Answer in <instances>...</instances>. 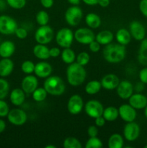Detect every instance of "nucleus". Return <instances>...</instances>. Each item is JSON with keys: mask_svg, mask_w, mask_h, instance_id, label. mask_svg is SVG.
I'll return each mask as SVG.
<instances>
[{"mask_svg": "<svg viewBox=\"0 0 147 148\" xmlns=\"http://www.w3.org/2000/svg\"><path fill=\"white\" fill-rule=\"evenodd\" d=\"M102 55L106 62L111 64H118L124 60L126 56L125 46L120 43H109L104 48Z\"/></svg>", "mask_w": 147, "mask_h": 148, "instance_id": "nucleus-1", "label": "nucleus"}, {"mask_svg": "<svg viewBox=\"0 0 147 148\" xmlns=\"http://www.w3.org/2000/svg\"><path fill=\"white\" fill-rule=\"evenodd\" d=\"M86 77V71L84 66H82L77 62L69 64L66 69V78L70 85L78 87L82 85Z\"/></svg>", "mask_w": 147, "mask_h": 148, "instance_id": "nucleus-2", "label": "nucleus"}, {"mask_svg": "<svg viewBox=\"0 0 147 148\" xmlns=\"http://www.w3.org/2000/svg\"><path fill=\"white\" fill-rule=\"evenodd\" d=\"M43 88L48 94L53 96H60L66 90V85L63 79L59 76H49L43 82Z\"/></svg>", "mask_w": 147, "mask_h": 148, "instance_id": "nucleus-3", "label": "nucleus"}, {"mask_svg": "<svg viewBox=\"0 0 147 148\" xmlns=\"http://www.w3.org/2000/svg\"><path fill=\"white\" fill-rule=\"evenodd\" d=\"M74 39V36L73 31L68 27L60 29L56 33V43L63 49L71 47L73 43Z\"/></svg>", "mask_w": 147, "mask_h": 148, "instance_id": "nucleus-4", "label": "nucleus"}, {"mask_svg": "<svg viewBox=\"0 0 147 148\" xmlns=\"http://www.w3.org/2000/svg\"><path fill=\"white\" fill-rule=\"evenodd\" d=\"M54 37V32L50 26L42 25L36 30L35 33V39L37 43L48 44L50 43Z\"/></svg>", "mask_w": 147, "mask_h": 148, "instance_id": "nucleus-5", "label": "nucleus"}, {"mask_svg": "<svg viewBox=\"0 0 147 148\" xmlns=\"http://www.w3.org/2000/svg\"><path fill=\"white\" fill-rule=\"evenodd\" d=\"M65 20L70 26H76L80 23L83 17V12L79 6L72 5L65 12Z\"/></svg>", "mask_w": 147, "mask_h": 148, "instance_id": "nucleus-6", "label": "nucleus"}, {"mask_svg": "<svg viewBox=\"0 0 147 148\" xmlns=\"http://www.w3.org/2000/svg\"><path fill=\"white\" fill-rule=\"evenodd\" d=\"M17 27V23L14 18L8 15L0 16V33L7 36L14 34Z\"/></svg>", "mask_w": 147, "mask_h": 148, "instance_id": "nucleus-7", "label": "nucleus"}, {"mask_svg": "<svg viewBox=\"0 0 147 148\" xmlns=\"http://www.w3.org/2000/svg\"><path fill=\"white\" fill-rule=\"evenodd\" d=\"M74 39L80 44L89 45L94 40H95V35L91 28L80 27L74 33Z\"/></svg>", "mask_w": 147, "mask_h": 148, "instance_id": "nucleus-8", "label": "nucleus"}, {"mask_svg": "<svg viewBox=\"0 0 147 148\" xmlns=\"http://www.w3.org/2000/svg\"><path fill=\"white\" fill-rule=\"evenodd\" d=\"M85 113L88 116L95 119L102 116L104 111L103 105L97 100H89L84 106Z\"/></svg>", "mask_w": 147, "mask_h": 148, "instance_id": "nucleus-9", "label": "nucleus"}, {"mask_svg": "<svg viewBox=\"0 0 147 148\" xmlns=\"http://www.w3.org/2000/svg\"><path fill=\"white\" fill-rule=\"evenodd\" d=\"M9 122L14 126H22L26 123L27 115L24 110L21 108H14L10 110L7 115Z\"/></svg>", "mask_w": 147, "mask_h": 148, "instance_id": "nucleus-10", "label": "nucleus"}, {"mask_svg": "<svg viewBox=\"0 0 147 148\" xmlns=\"http://www.w3.org/2000/svg\"><path fill=\"white\" fill-rule=\"evenodd\" d=\"M84 106L83 99L79 94L72 95L68 101L67 109L71 115H78L80 114Z\"/></svg>", "mask_w": 147, "mask_h": 148, "instance_id": "nucleus-11", "label": "nucleus"}, {"mask_svg": "<svg viewBox=\"0 0 147 148\" xmlns=\"http://www.w3.org/2000/svg\"><path fill=\"white\" fill-rule=\"evenodd\" d=\"M141 132L139 125L136 122H127L123 128V137L128 142H133L138 138Z\"/></svg>", "mask_w": 147, "mask_h": 148, "instance_id": "nucleus-12", "label": "nucleus"}, {"mask_svg": "<svg viewBox=\"0 0 147 148\" xmlns=\"http://www.w3.org/2000/svg\"><path fill=\"white\" fill-rule=\"evenodd\" d=\"M118 112L121 119L126 123L134 121L137 117L136 109L131 106L129 103L121 105L118 108Z\"/></svg>", "mask_w": 147, "mask_h": 148, "instance_id": "nucleus-13", "label": "nucleus"}, {"mask_svg": "<svg viewBox=\"0 0 147 148\" xmlns=\"http://www.w3.org/2000/svg\"><path fill=\"white\" fill-rule=\"evenodd\" d=\"M133 85L128 80L120 81L116 88L117 95L122 100L128 99L133 95Z\"/></svg>", "mask_w": 147, "mask_h": 148, "instance_id": "nucleus-14", "label": "nucleus"}, {"mask_svg": "<svg viewBox=\"0 0 147 148\" xmlns=\"http://www.w3.org/2000/svg\"><path fill=\"white\" fill-rule=\"evenodd\" d=\"M129 32L135 40L141 41L146 38V29L140 22L134 20L130 23Z\"/></svg>", "mask_w": 147, "mask_h": 148, "instance_id": "nucleus-15", "label": "nucleus"}, {"mask_svg": "<svg viewBox=\"0 0 147 148\" xmlns=\"http://www.w3.org/2000/svg\"><path fill=\"white\" fill-rule=\"evenodd\" d=\"M38 86V79L35 75H27L22 79L21 82V88L25 94H32Z\"/></svg>", "mask_w": 147, "mask_h": 148, "instance_id": "nucleus-16", "label": "nucleus"}, {"mask_svg": "<svg viewBox=\"0 0 147 148\" xmlns=\"http://www.w3.org/2000/svg\"><path fill=\"white\" fill-rule=\"evenodd\" d=\"M128 100V103L136 110L144 109L147 106V96L141 92L133 93Z\"/></svg>", "mask_w": 147, "mask_h": 148, "instance_id": "nucleus-17", "label": "nucleus"}, {"mask_svg": "<svg viewBox=\"0 0 147 148\" xmlns=\"http://www.w3.org/2000/svg\"><path fill=\"white\" fill-rule=\"evenodd\" d=\"M120 82V81L119 77L115 74H108L105 75L100 80L102 88L108 90H112L114 89H116Z\"/></svg>", "mask_w": 147, "mask_h": 148, "instance_id": "nucleus-18", "label": "nucleus"}, {"mask_svg": "<svg viewBox=\"0 0 147 148\" xmlns=\"http://www.w3.org/2000/svg\"><path fill=\"white\" fill-rule=\"evenodd\" d=\"M53 71L52 66L46 62H40L35 66L34 73L37 77L47 78L50 76Z\"/></svg>", "mask_w": 147, "mask_h": 148, "instance_id": "nucleus-19", "label": "nucleus"}, {"mask_svg": "<svg viewBox=\"0 0 147 148\" xmlns=\"http://www.w3.org/2000/svg\"><path fill=\"white\" fill-rule=\"evenodd\" d=\"M10 100L15 106H20L25 101V92L22 88H14L10 92Z\"/></svg>", "mask_w": 147, "mask_h": 148, "instance_id": "nucleus-20", "label": "nucleus"}, {"mask_svg": "<svg viewBox=\"0 0 147 148\" xmlns=\"http://www.w3.org/2000/svg\"><path fill=\"white\" fill-rule=\"evenodd\" d=\"M15 45L11 40H4L0 43V56L10 58L15 51Z\"/></svg>", "mask_w": 147, "mask_h": 148, "instance_id": "nucleus-21", "label": "nucleus"}, {"mask_svg": "<svg viewBox=\"0 0 147 148\" xmlns=\"http://www.w3.org/2000/svg\"><path fill=\"white\" fill-rule=\"evenodd\" d=\"M14 69V63L10 58H2L0 60V77H6L12 74Z\"/></svg>", "mask_w": 147, "mask_h": 148, "instance_id": "nucleus-22", "label": "nucleus"}, {"mask_svg": "<svg viewBox=\"0 0 147 148\" xmlns=\"http://www.w3.org/2000/svg\"><path fill=\"white\" fill-rule=\"evenodd\" d=\"M49 50L50 49H48L46 45L38 43L33 47V53L37 59L40 60H46L50 57Z\"/></svg>", "mask_w": 147, "mask_h": 148, "instance_id": "nucleus-23", "label": "nucleus"}, {"mask_svg": "<svg viewBox=\"0 0 147 148\" xmlns=\"http://www.w3.org/2000/svg\"><path fill=\"white\" fill-rule=\"evenodd\" d=\"M114 39V35L110 30H105L99 32L95 36V40L98 42L100 45L106 46L109 43H112Z\"/></svg>", "mask_w": 147, "mask_h": 148, "instance_id": "nucleus-24", "label": "nucleus"}, {"mask_svg": "<svg viewBox=\"0 0 147 148\" xmlns=\"http://www.w3.org/2000/svg\"><path fill=\"white\" fill-rule=\"evenodd\" d=\"M131 36L129 30L125 28H120L117 31L115 34V38L118 43L123 46H127L131 41Z\"/></svg>", "mask_w": 147, "mask_h": 148, "instance_id": "nucleus-25", "label": "nucleus"}, {"mask_svg": "<svg viewBox=\"0 0 147 148\" xmlns=\"http://www.w3.org/2000/svg\"><path fill=\"white\" fill-rule=\"evenodd\" d=\"M85 23L91 29H97L101 25V18L97 14L93 12L88 13L85 17Z\"/></svg>", "mask_w": 147, "mask_h": 148, "instance_id": "nucleus-26", "label": "nucleus"}, {"mask_svg": "<svg viewBox=\"0 0 147 148\" xmlns=\"http://www.w3.org/2000/svg\"><path fill=\"white\" fill-rule=\"evenodd\" d=\"M138 61L141 64L147 66V38L141 41L138 53Z\"/></svg>", "mask_w": 147, "mask_h": 148, "instance_id": "nucleus-27", "label": "nucleus"}, {"mask_svg": "<svg viewBox=\"0 0 147 148\" xmlns=\"http://www.w3.org/2000/svg\"><path fill=\"white\" fill-rule=\"evenodd\" d=\"M102 116L104 117L106 121L112 122L115 121L119 116V112H118V108L115 106H108L107 108H104Z\"/></svg>", "mask_w": 147, "mask_h": 148, "instance_id": "nucleus-28", "label": "nucleus"}, {"mask_svg": "<svg viewBox=\"0 0 147 148\" xmlns=\"http://www.w3.org/2000/svg\"><path fill=\"white\" fill-rule=\"evenodd\" d=\"M108 145L109 148H122L124 146V139L121 134L115 133L108 139Z\"/></svg>", "mask_w": 147, "mask_h": 148, "instance_id": "nucleus-29", "label": "nucleus"}, {"mask_svg": "<svg viewBox=\"0 0 147 148\" xmlns=\"http://www.w3.org/2000/svg\"><path fill=\"white\" fill-rule=\"evenodd\" d=\"M61 57L62 61L66 64H71L74 63L76 60V53L75 52L69 48H65L61 51Z\"/></svg>", "mask_w": 147, "mask_h": 148, "instance_id": "nucleus-30", "label": "nucleus"}, {"mask_svg": "<svg viewBox=\"0 0 147 148\" xmlns=\"http://www.w3.org/2000/svg\"><path fill=\"white\" fill-rule=\"evenodd\" d=\"M102 88L100 81L97 80H91L87 82L85 86V92L88 95H95L100 91Z\"/></svg>", "mask_w": 147, "mask_h": 148, "instance_id": "nucleus-31", "label": "nucleus"}, {"mask_svg": "<svg viewBox=\"0 0 147 148\" xmlns=\"http://www.w3.org/2000/svg\"><path fill=\"white\" fill-rule=\"evenodd\" d=\"M47 95L48 92L46 89L44 88H38V87L32 93V97L36 102H42L45 101L47 98Z\"/></svg>", "mask_w": 147, "mask_h": 148, "instance_id": "nucleus-32", "label": "nucleus"}, {"mask_svg": "<svg viewBox=\"0 0 147 148\" xmlns=\"http://www.w3.org/2000/svg\"><path fill=\"white\" fill-rule=\"evenodd\" d=\"M63 147L64 148H82V145L78 139L73 137H69L63 141Z\"/></svg>", "mask_w": 147, "mask_h": 148, "instance_id": "nucleus-33", "label": "nucleus"}, {"mask_svg": "<svg viewBox=\"0 0 147 148\" xmlns=\"http://www.w3.org/2000/svg\"><path fill=\"white\" fill-rule=\"evenodd\" d=\"M36 22L40 26L46 25L48 23L50 17L48 12L45 10H40L37 13L35 17Z\"/></svg>", "mask_w": 147, "mask_h": 148, "instance_id": "nucleus-34", "label": "nucleus"}, {"mask_svg": "<svg viewBox=\"0 0 147 148\" xmlns=\"http://www.w3.org/2000/svg\"><path fill=\"white\" fill-rule=\"evenodd\" d=\"M10 92V84L5 79L0 78V99H4Z\"/></svg>", "mask_w": 147, "mask_h": 148, "instance_id": "nucleus-35", "label": "nucleus"}, {"mask_svg": "<svg viewBox=\"0 0 147 148\" xmlns=\"http://www.w3.org/2000/svg\"><path fill=\"white\" fill-rule=\"evenodd\" d=\"M35 64L30 60H26L21 65V70L25 75H31L34 72Z\"/></svg>", "mask_w": 147, "mask_h": 148, "instance_id": "nucleus-36", "label": "nucleus"}, {"mask_svg": "<svg viewBox=\"0 0 147 148\" xmlns=\"http://www.w3.org/2000/svg\"><path fill=\"white\" fill-rule=\"evenodd\" d=\"M102 146V142L97 137H89L85 145L86 148H101Z\"/></svg>", "mask_w": 147, "mask_h": 148, "instance_id": "nucleus-37", "label": "nucleus"}, {"mask_svg": "<svg viewBox=\"0 0 147 148\" xmlns=\"http://www.w3.org/2000/svg\"><path fill=\"white\" fill-rule=\"evenodd\" d=\"M76 62L82 66H86L90 61V56L88 53L85 51L80 52L76 57Z\"/></svg>", "mask_w": 147, "mask_h": 148, "instance_id": "nucleus-38", "label": "nucleus"}, {"mask_svg": "<svg viewBox=\"0 0 147 148\" xmlns=\"http://www.w3.org/2000/svg\"><path fill=\"white\" fill-rule=\"evenodd\" d=\"M6 1L10 7L15 10L22 9L27 3V0H6Z\"/></svg>", "mask_w": 147, "mask_h": 148, "instance_id": "nucleus-39", "label": "nucleus"}, {"mask_svg": "<svg viewBox=\"0 0 147 148\" xmlns=\"http://www.w3.org/2000/svg\"><path fill=\"white\" fill-rule=\"evenodd\" d=\"M10 107L4 99H0V117L7 116L10 112Z\"/></svg>", "mask_w": 147, "mask_h": 148, "instance_id": "nucleus-40", "label": "nucleus"}, {"mask_svg": "<svg viewBox=\"0 0 147 148\" xmlns=\"http://www.w3.org/2000/svg\"><path fill=\"white\" fill-rule=\"evenodd\" d=\"M14 34L16 35V36H17L19 39H21V40L25 39L27 37V36H28L27 30H26L24 27H17V28L16 29Z\"/></svg>", "mask_w": 147, "mask_h": 148, "instance_id": "nucleus-41", "label": "nucleus"}, {"mask_svg": "<svg viewBox=\"0 0 147 148\" xmlns=\"http://www.w3.org/2000/svg\"><path fill=\"white\" fill-rule=\"evenodd\" d=\"M88 46H89V51L93 53H97L101 49V45L96 40H94L93 41L91 42Z\"/></svg>", "mask_w": 147, "mask_h": 148, "instance_id": "nucleus-42", "label": "nucleus"}, {"mask_svg": "<svg viewBox=\"0 0 147 148\" xmlns=\"http://www.w3.org/2000/svg\"><path fill=\"white\" fill-rule=\"evenodd\" d=\"M98 133H99V131H98V128L96 125H91L88 127L87 134L89 137H97Z\"/></svg>", "mask_w": 147, "mask_h": 148, "instance_id": "nucleus-43", "label": "nucleus"}, {"mask_svg": "<svg viewBox=\"0 0 147 148\" xmlns=\"http://www.w3.org/2000/svg\"><path fill=\"white\" fill-rule=\"evenodd\" d=\"M138 77L141 82L144 83L145 85L147 84V66L146 67H144L141 69L139 74H138Z\"/></svg>", "mask_w": 147, "mask_h": 148, "instance_id": "nucleus-44", "label": "nucleus"}, {"mask_svg": "<svg viewBox=\"0 0 147 148\" xmlns=\"http://www.w3.org/2000/svg\"><path fill=\"white\" fill-rule=\"evenodd\" d=\"M139 10L141 14L147 18V0H141L139 3Z\"/></svg>", "mask_w": 147, "mask_h": 148, "instance_id": "nucleus-45", "label": "nucleus"}, {"mask_svg": "<svg viewBox=\"0 0 147 148\" xmlns=\"http://www.w3.org/2000/svg\"><path fill=\"white\" fill-rule=\"evenodd\" d=\"M49 53H50V56L52 58H57L59 56H61V51L60 49L58 47H53L51 49H50L49 50Z\"/></svg>", "mask_w": 147, "mask_h": 148, "instance_id": "nucleus-46", "label": "nucleus"}, {"mask_svg": "<svg viewBox=\"0 0 147 148\" xmlns=\"http://www.w3.org/2000/svg\"><path fill=\"white\" fill-rule=\"evenodd\" d=\"M105 122H106V120L104 119L102 116H98L95 119V124L97 127H103L105 124Z\"/></svg>", "mask_w": 147, "mask_h": 148, "instance_id": "nucleus-47", "label": "nucleus"}, {"mask_svg": "<svg viewBox=\"0 0 147 148\" xmlns=\"http://www.w3.org/2000/svg\"><path fill=\"white\" fill-rule=\"evenodd\" d=\"M40 1L41 5L46 9L50 8V7H53V4H54L53 0H40Z\"/></svg>", "mask_w": 147, "mask_h": 148, "instance_id": "nucleus-48", "label": "nucleus"}, {"mask_svg": "<svg viewBox=\"0 0 147 148\" xmlns=\"http://www.w3.org/2000/svg\"><path fill=\"white\" fill-rule=\"evenodd\" d=\"M133 88H134V90H135L137 92H141L144 90V88H145V84L143 83V82H141V81H140L139 82L136 83L135 86L133 87Z\"/></svg>", "mask_w": 147, "mask_h": 148, "instance_id": "nucleus-49", "label": "nucleus"}, {"mask_svg": "<svg viewBox=\"0 0 147 148\" xmlns=\"http://www.w3.org/2000/svg\"><path fill=\"white\" fill-rule=\"evenodd\" d=\"M98 1L99 0H82L84 3L86 5L89 6H95L98 4Z\"/></svg>", "mask_w": 147, "mask_h": 148, "instance_id": "nucleus-50", "label": "nucleus"}, {"mask_svg": "<svg viewBox=\"0 0 147 148\" xmlns=\"http://www.w3.org/2000/svg\"><path fill=\"white\" fill-rule=\"evenodd\" d=\"M110 2V0H99L98 1V4L101 7H107L109 6Z\"/></svg>", "mask_w": 147, "mask_h": 148, "instance_id": "nucleus-51", "label": "nucleus"}, {"mask_svg": "<svg viewBox=\"0 0 147 148\" xmlns=\"http://www.w3.org/2000/svg\"><path fill=\"white\" fill-rule=\"evenodd\" d=\"M6 129V123L4 120L0 119V134L2 133Z\"/></svg>", "mask_w": 147, "mask_h": 148, "instance_id": "nucleus-52", "label": "nucleus"}, {"mask_svg": "<svg viewBox=\"0 0 147 148\" xmlns=\"http://www.w3.org/2000/svg\"><path fill=\"white\" fill-rule=\"evenodd\" d=\"M69 4H71V5H74V6H78L81 2V0H67Z\"/></svg>", "mask_w": 147, "mask_h": 148, "instance_id": "nucleus-53", "label": "nucleus"}, {"mask_svg": "<svg viewBox=\"0 0 147 148\" xmlns=\"http://www.w3.org/2000/svg\"><path fill=\"white\" fill-rule=\"evenodd\" d=\"M6 4H7V1L4 0H0V11H2L5 9Z\"/></svg>", "mask_w": 147, "mask_h": 148, "instance_id": "nucleus-54", "label": "nucleus"}, {"mask_svg": "<svg viewBox=\"0 0 147 148\" xmlns=\"http://www.w3.org/2000/svg\"><path fill=\"white\" fill-rule=\"evenodd\" d=\"M46 148H56V147L55 145H46Z\"/></svg>", "mask_w": 147, "mask_h": 148, "instance_id": "nucleus-55", "label": "nucleus"}, {"mask_svg": "<svg viewBox=\"0 0 147 148\" xmlns=\"http://www.w3.org/2000/svg\"><path fill=\"white\" fill-rule=\"evenodd\" d=\"M144 115H145V117L147 119V106L145 107V108H144Z\"/></svg>", "mask_w": 147, "mask_h": 148, "instance_id": "nucleus-56", "label": "nucleus"}, {"mask_svg": "<svg viewBox=\"0 0 147 148\" xmlns=\"http://www.w3.org/2000/svg\"><path fill=\"white\" fill-rule=\"evenodd\" d=\"M144 147H145V148H147V144H146V145H145V146H144Z\"/></svg>", "mask_w": 147, "mask_h": 148, "instance_id": "nucleus-57", "label": "nucleus"}, {"mask_svg": "<svg viewBox=\"0 0 147 148\" xmlns=\"http://www.w3.org/2000/svg\"><path fill=\"white\" fill-rule=\"evenodd\" d=\"M0 43H1V42H0Z\"/></svg>", "mask_w": 147, "mask_h": 148, "instance_id": "nucleus-58", "label": "nucleus"}]
</instances>
